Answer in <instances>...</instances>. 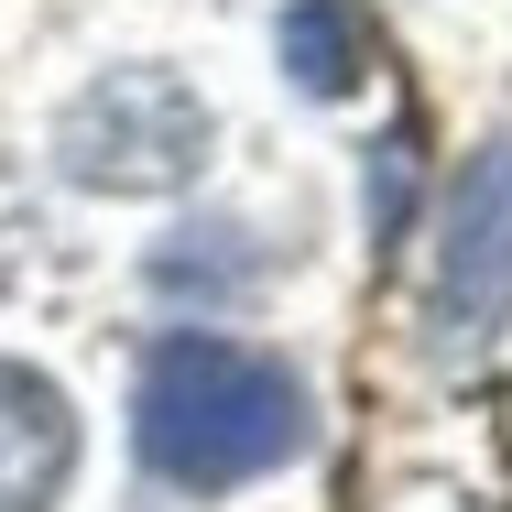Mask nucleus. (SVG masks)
<instances>
[{"mask_svg": "<svg viewBox=\"0 0 512 512\" xmlns=\"http://www.w3.org/2000/svg\"><path fill=\"white\" fill-rule=\"evenodd\" d=\"M131 447L153 480L175 491H240L262 469H284L306 447V393L284 360L240 349V338H164L142 360V393H131Z\"/></svg>", "mask_w": 512, "mask_h": 512, "instance_id": "nucleus-1", "label": "nucleus"}, {"mask_svg": "<svg viewBox=\"0 0 512 512\" xmlns=\"http://www.w3.org/2000/svg\"><path fill=\"white\" fill-rule=\"evenodd\" d=\"M207 164V99L164 66H109L88 99L66 109V175H88L109 197H153L186 186Z\"/></svg>", "mask_w": 512, "mask_h": 512, "instance_id": "nucleus-2", "label": "nucleus"}, {"mask_svg": "<svg viewBox=\"0 0 512 512\" xmlns=\"http://www.w3.org/2000/svg\"><path fill=\"white\" fill-rule=\"evenodd\" d=\"M512 316V142H491L458 197H447V240H436V349L480 360Z\"/></svg>", "mask_w": 512, "mask_h": 512, "instance_id": "nucleus-3", "label": "nucleus"}, {"mask_svg": "<svg viewBox=\"0 0 512 512\" xmlns=\"http://www.w3.org/2000/svg\"><path fill=\"white\" fill-rule=\"evenodd\" d=\"M66 480H77V404L33 360H0V512H55Z\"/></svg>", "mask_w": 512, "mask_h": 512, "instance_id": "nucleus-4", "label": "nucleus"}, {"mask_svg": "<svg viewBox=\"0 0 512 512\" xmlns=\"http://www.w3.org/2000/svg\"><path fill=\"white\" fill-rule=\"evenodd\" d=\"M360 55H371V33H360L349 0H295L284 11V77L306 99H349L360 88Z\"/></svg>", "mask_w": 512, "mask_h": 512, "instance_id": "nucleus-5", "label": "nucleus"}, {"mask_svg": "<svg viewBox=\"0 0 512 512\" xmlns=\"http://www.w3.org/2000/svg\"><path fill=\"white\" fill-rule=\"evenodd\" d=\"M153 284L164 295H229V284H251V251H240V229H175L164 251H153Z\"/></svg>", "mask_w": 512, "mask_h": 512, "instance_id": "nucleus-6", "label": "nucleus"}]
</instances>
